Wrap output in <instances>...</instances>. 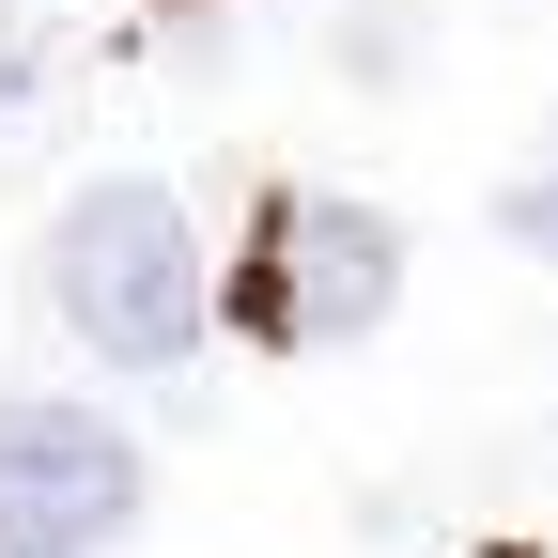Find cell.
Instances as JSON below:
<instances>
[{"mask_svg":"<svg viewBox=\"0 0 558 558\" xmlns=\"http://www.w3.org/2000/svg\"><path fill=\"white\" fill-rule=\"evenodd\" d=\"M47 311L78 326V357H109V373H171L186 341H202V233H186V202L171 186H140V171H109V186H78L47 218Z\"/></svg>","mask_w":558,"mask_h":558,"instance_id":"cell-1","label":"cell"},{"mask_svg":"<svg viewBox=\"0 0 558 558\" xmlns=\"http://www.w3.org/2000/svg\"><path fill=\"white\" fill-rule=\"evenodd\" d=\"M403 295V233L373 202H264L248 218V279H233V326L279 341V357H326V341H373Z\"/></svg>","mask_w":558,"mask_h":558,"instance_id":"cell-2","label":"cell"},{"mask_svg":"<svg viewBox=\"0 0 558 558\" xmlns=\"http://www.w3.org/2000/svg\"><path fill=\"white\" fill-rule=\"evenodd\" d=\"M140 527V450L94 403H0V558H109Z\"/></svg>","mask_w":558,"mask_h":558,"instance_id":"cell-3","label":"cell"},{"mask_svg":"<svg viewBox=\"0 0 558 558\" xmlns=\"http://www.w3.org/2000/svg\"><path fill=\"white\" fill-rule=\"evenodd\" d=\"M497 218H512V233L558 264V171H512V186H497Z\"/></svg>","mask_w":558,"mask_h":558,"instance_id":"cell-4","label":"cell"},{"mask_svg":"<svg viewBox=\"0 0 558 558\" xmlns=\"http://www.w3.org/2000/svg\"><path fill=\"white\" fill-rule=\"evenodd\" d=\"M32 94H47V47H0V124H16Z\"/></svg>","mask_w":558,"mask_h":558,"instance_id":"cell-5","label":"cell"},{"mask_svg":"<svg viewBox=\"0 0 558 558\" xmlns=\"http://www.w3.org/2000/svg\"><path fill=\"white\" fill-rule=\"evenodd\" d=\"M481 558H543V543H481Z\"/></svg>","mask_w":558,"mask_h":558,"instance_id":"cell-6","label":"cell"}]
</instances>
